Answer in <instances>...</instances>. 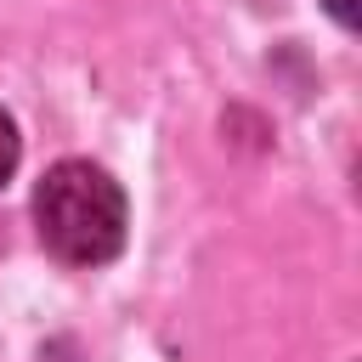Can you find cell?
<instances>
[{
  "label": "cell",
  "mask_w": 362,
  "mask_h": 362,
  "mask_svg": "<svg viewBox=\"0 0 362 362\" xmlns=\"http://www.w3.org/2000/svg\"><path fill=\"white\" fill-rule=\"evenodd\" d=\"M11 170H17V124H11V113L0 107V187H6Z\"/></svg>",
  "instance_id": "cell-2"
},
{
  "label": "cell",
  "mask_w": 362,
  "mask_h": 362,
  "mask_svg": "<svg viewBox=\"0 0 362 362\" xmlns=\"http://www.w3.org/2000/svg\"><path fill=\"white\" fill-rule=\"evenodd\" d=\"M322 6H328V11H334V17H339V23H345V28H351V23H356V0H322Z\"/></svg>",
  "instance_id": "cell-3"
},
{
  "label": "cell",
  "mask_w": 362,
  "mask_h": 362,
  "mask_svg": "<svg viewBox=\"0 0 362 362\" xmlns=\"http://www.w3.org/2000/svg\"><path fill=\"white\" fill-rule=\"evenodd\" d=\"M40 243L68 266H102L124 243V192L90 158H62L34 187Z\"/></svg>",
  "instance_id": "cell-1"
}]
</instances>
